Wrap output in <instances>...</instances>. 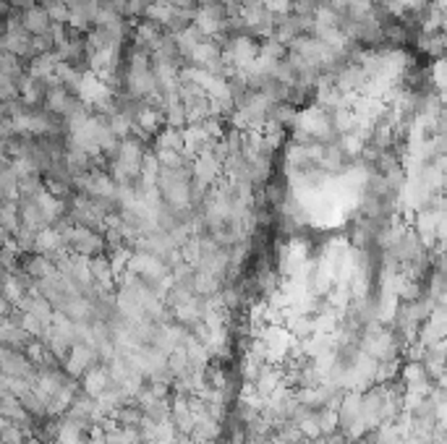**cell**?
<instances>
[{"instance_id": "11", "label": "cell", "mask_w": 447, "mask_h": 444, "mask_svg": "<svg viewBox=\"0 0 447 444\" xmlns=\"http://www.w3.org/2000/svg\"><path fill=\"white\" fill-rule=\"evenodd\" d=\"M419 50L432 55L435 60L442 58L445 53V35L442 32H432V35H419Z\"/></svg>"}, {"instance_id": "7", "label": "cell", "mask_w": 447, "mask_h": 444, "mask_svg": "<svg viewBox=\"0 0 447 444\" xmlns=\"http://www.w3.org/2000/svg\"><path fill=\"white\" fill-rule=\"evenodd\" d=\"M71 102H73V97H71V92L66 89V86H50L45 92V105L47 110L53 113V115H63L66 110L71 107Z\"/></svg>"}, {"instance_id": "2", "label": "cell", "mask_w": 447, "mask_h": 444, "mask_svg": "<svg viewBox=\"0 0 447 444\" xmlns=\"http://www.w3.org/2000/svg\"><path fill=\"white\" fill-rule=\"evenodd\" d=\"M94 363H100L97 361V351H94V345L73 342L69 355H66V361H63V369H66V374H69L71 379H79L86 369H92Z\"/></svg>"}, {"instance_id": "18", "label": "cell", "mask_w": 447, "mask_h": 444, "mask_svg": "<svg viewBox=\"0 0 447 444\" xmlns=\"http://www.w3.org/2000/svg\"><path fill=\"white\" fill-rule=\"evenodd\" d=\"M11 311H13V306L8 304V301L3 298V293H0V319H6V316L11 314Z\"/></svg>"}, {"instance_id": "1", "label": "cell", "mask_w": 447, "mask_h": 444, "mask_svg": "<svg viewBox=\"0 0 447 444\" xmlns=\"http://www.w3.org/2000/svg\"><path fill=\"white\" fill-rule=\"evenodd\" d=\"M223 178V165L217 163L210 152H201L197 157H191V183H197L199 188H207L220 183Z\"/></svg>"}, {"instance_id": "16", "label": "cell", "mask_w": 447, "mask_h": 444, "mask_svg": "<svg viewBox=\"0 0 447 444\" xmlns=\"http://www.w3.org/2000/svg\"><path fill=\"white\" fill-rule=\"evenodd\" d=\"M264 8L270 13H291V3L293 0H262Z\"/></svg>"}, {"instance_id": "12", "label": "cell", "mask_w": 447, "mask_h": 444, "mask_svg": "<svg viewBox=\"0 0 447 444\" xmlns=\"http://www.w3.org/2000/svg\"><path fill=\"white\" fill-rule=\"evenodd\" d=\"M157 149H173V152H183V133L181 129H170V126H165L157 136Z\"/></svg>"}, {"instance_id": "3", "label": "cell", "mask_w": 447, "mask_h": 444, "mask_svg": "<svg viewBox=\"0 0 447 444\" xmlns=\"http://www.w3.org/2000/svg\"><path fill=\"white\" fill-rule=\"evenodd\" d=\"M19 269H21L24 275H29L32 280H45L50 277L53 272H55V264L45 257V254H26V257L19 261Z\"/></svg>"}, {"instance_id": "9", "label": "cell", "mask_w": 447, "mask_h": 444, "mask_svg": "<svg viewBox=\"0 0 447 444\" xmlns=\"http://www.w3.org/2000/svg\"><path fill=\"white\" fill-rule=\"evenodd\" d=\"M19 228V204L16 201H0V233L13 235Z\"/></svg>"}, {"instance_id": "6", "label": "cell", "mask_w": 447, "mask_h": 444, "mask_svg": "<svg viewBox=\"0 0 447 444\" xmlns=\"http://www.w3.org/2000/svg\"><path fill=\"white\" fill-rule=\"evenodd\" d=\"M163 35H165L163 26L147 21V19H139V21L134 24V42L141 47H147V50H152V47L160 42V37Z\"/></svg>"}, {"instance_id": "4", "label": "cell", "mask_w": 447, "mask_h": 444, "mask_svg": "<svg viewBox=\"0 0 447 444\" xmlns=\"http://www.w3.org/2000/svg\"><path fill=\"white\" fill-rule=\"evenodd\" d=\"M50 16H47L45 8H37V6H29L21 16V26L24 32L29 37H39V35H47L50 32Z\"/></svg>"}, {"instance_id": "13", "label": "cell", "mask_w": 447, "mask_h": 444, "mask_svg": "<svg viewBox=\"0 0 447 444\" xmlns=\"http://www.w3.org/2000/svg\"><path fill=\"white\" fill-rule=\"evenodd\" d=\"M45 11H47V16H50V21L53 24H69V6H63V3H58V0L47 3Z\"/></svg>"}, {"instance_id": "10", "label": "cell", "mask_w": 447, "mask_h": 444, "mask_svg": "<svg viewBox=\"0 0 447 444\" xmlns=\"http://www.w3.org/2000/svg\"><path fill=\"white\" fill-rule=\"evenodd\" d=\"M141 418H144V413H141V408L134 403V400L123 403V405L113 413V421H116L118 426H139Z\"/></svg>"}, {"instance_id": "21", "label": "cell", "mask_w": 447, "mask_h": 444, "mask_svg": "<svg viewBox=\"0 0 447 444\" xmlns=\"http://www.w3.org/2000/svg\"><path fill=\"white\" fill-rule=\"evenodd\" d=\"M215 444H225V442H223V439H220V442H215Z\"/></svg>"}, {"instance_id": "8", "label": "cell", "mask_w": 447, "mask_h": 444, "mask_svg": "<svg viewBox=\"0 0 447 444\" xmlns=\"http://www.w3.org/2000/svg\"><path fill=\"white\" fill-rule=\"evenodd\" d=\"M173 6H176L173 0H152V3H147V8H144V19L165 29L167 21H170V16H173Z\"/></svg>"}, {"instance_id": "15", "label": "cell", "mask_w": 447, "mask_h": 444, "mask_svg": "<svg viewBox=\"0 0 447 444\" xmlns=\"http://www.w3.org/2000/svg\"><path fill=\"white\" fill-rule=\"evenodd\" d=\"M144 8H147V0H126V13H123V16L141 19V16H144Z\"/></svg>"}, {"instance_id": "19", "label": "cell", "mask_w": 447, "mask_h": 444, "mask_svg": "<svg viewBox=\"0 0 447 444\" xmlns=\"http://www.w3.org/2000/svg\"><path fill=\"white\" fill-rule=\"evenodd\" d=\"M248 444H272V439H248Z\"/></svg>"}, {"instance_id": "20", "label": "cell", "mask_w": 447, "mask_h": 444, "mask_svg": "<svg viewBox=\"0 0 447 444\" xmlns=\"http://www.w3.org/2000/svg\"><path fill=\"white\" fill-rule=\"evenodd\" d=\"M58 3H63V6H69L71 8V6H73V3H79V0H58Z\"/></svg>"}, {"instance_id": "17", "label": "cell", "mask_w": 447, "mask_h": 444, "mask_svg": "<svg viewBox=\"0 0 447 444\" xmlns=\"http://www.w3.org/2000/svg\"><path fill=\"white\" fill-rule=\"evenodd\" d=\"M102 6H107L110 11H116L118 16L126 13V0H102ZM123 19H126V16H123Z\"/></svg>"}, {"instance_id": "5", "label": "cell", "mask_w": 447, "mask_h": 444, "mask_svg": "<svg viewBox=\"0 0 447 444\" xmlns=\"http://www.w3.org/2000/svg\"><path fill=\"white\" fill-rule=\"evenodd\" d=\"M259 188H262V201H264L267 207H272V210H280L282 201L291 196L285 181H280V178H267Z\"/></svg>"}, {"instance_id": "14", "label": "cell", "mask_w": 447, "mask_h": 444, "mask_svg": "<svg viewBox=\"0 0 447 444\" xmlns=\"http://www.w3.org/2000/svg\"><path fill=\"white\" fill-rule=\"evenodd\" d=\"M319 8L317 0H293L291 3V13H295V16H314Z\"/></svg>"}]
</instances>
